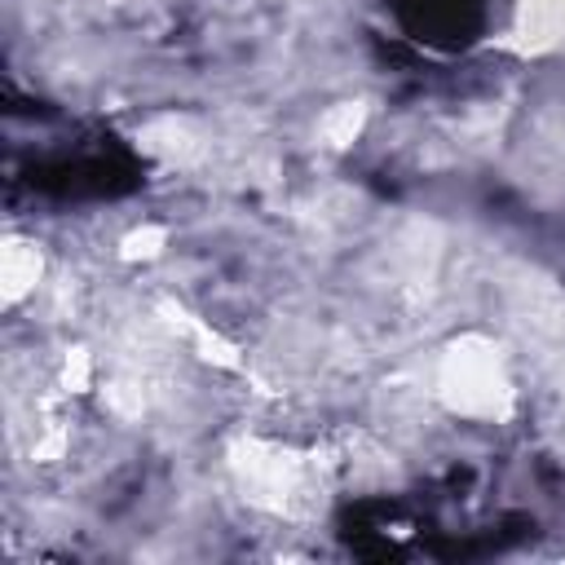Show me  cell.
<instances>
[{"label":"cell","mask_w":565,"mask_h":565,"mask_svg":"<svg viewBox=\"0 0 565 565\" xmlns=\"http://www.w3.org/2000/svg\"><path fill=\"white\" fill-rule=\"evenodd\" d=\"M437 397L463 419H508L512 380L486 335H459L437 362Z\"/></svg>","instance_id":"obj_1"},{"label":"cell","mask_w":565,"mask_h":565,"mask_svg":"<svg viewBox=\"0 0 565 565\" xmlns=\"http://www.w3.org/2000/svg\"><path fill=\"white\" fill-rule=\"evenodd\" d=\"M234 472L260 508H282L300 490V459L291 450L265 446V441H238L234 446Z\"/></svg>","instance_id":"obj_2"},{"label":"cell","mask_w":565,"mask_h":565,"mask_svg":"<svg viewBox=\"0 0 565 565\" xmlns=\"http://www.w3.org/2000/svg\"><path fill=\"white\" fill-rule=\"evenodd\" d=\"M512 49L525 57L565 49V0H516Z\"/></svg>","instance_id":"obj_3"},{"label":"cell","mask_w":565,"mask_h":565,"mask_svg":"<svg viewBox=\"0 0 565 565\" xmlns=\"http://www.w3.org/2000/svg\"><path fill=\"white\" fill-rule=\"evenodd\" d=\"M40 274H44L40 247L31 238H9L4 252H0V296H4V305H18L22 296H31Z\"/></svg>","instance_id":"obj_4"},{"label":"cell","mask_w":565,"mask_h":565,"mask_svg":"<svg viewBox=\"0 0 565 565\" xmlns=\"http://www.w3.org/2000/svg\"><path fill=\"white\" fill-rule=\"evenodd\" d=\"M362 124H366V106H362V102H335V106H327V115L318 119V132H322L327 146L344 150V146L362 132Z\"/></svg>","instance_id":"obj_5"},{"label":"cell","mask_w":565,"mask_h":565,"mask_svg":"<svg viewBox=\"0 0 565 565\" xmlns=\"http://www.w3.org/2000/svg\"><path fill=\"white\" fill-rule=\"evenodd\" d=\"M163 243H168V230H163V225H141V230H132V234L119 243V256H124V260H154V256L163 252Z\"/></svg>","instance_id":"obj_6"},{"label":"cell","mask_w":565,"mask_h":565,"mask_svg":"<svg viewBox=\"0 0 565 565\" xmlns=\"http://www.w3.org/2000/svg\"><path fill=\"white\" fill-rule=\"evenodd\" d=\"M88 380H93V362H88V353H84V349H71L66 362H62V388H66V393H84Z\"/></svg>","instance_id":"obj_7"}]
</instances>
